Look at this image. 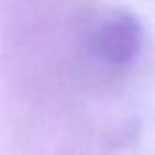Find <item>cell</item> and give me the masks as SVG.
I'll use <instances>...</instances> for the list:
<instances>
[{"label": "cell", "mask_w": 155, "mask_h": 155, "mask_svg": "<svg viewBox=\"0 0 155 155\" xmlns=\"http://www.w3.org/2000/svg\"><path fill=\"white\" fill-rule=\"evenodd\" d=\"M92 49L100 63L114 71L128 69L141 49V26L134 14L116 10L96 26Z\"/></svg>", "instance_id": "cell-1"}]
</instances>
